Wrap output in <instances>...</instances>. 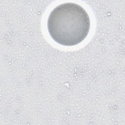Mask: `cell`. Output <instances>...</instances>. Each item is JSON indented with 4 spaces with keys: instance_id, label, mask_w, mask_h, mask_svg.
Instances as JSON below:
<instances>
[{
    "instance_id": "1",
    "label": "cell",
    "mask_w": 125,
    "mask_h": 125,
    "mask_svg": "<svg viewBox=\"0 0 125 125\" xmlns=\"http://www.w3.org/2000/svg\"><path fill=\"white\" fill-rule=\"evenodd\" d=\"M48 33L57 43L74 46L87 36L90 27L88 13L81 5L73 2L61 4L50 12L47 22Z\"/></svg>"
}]
</instances>
